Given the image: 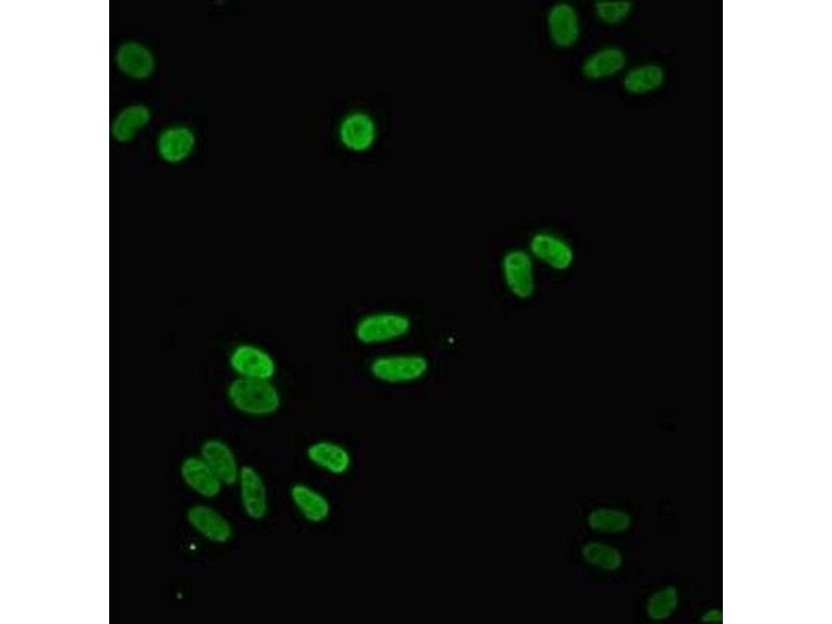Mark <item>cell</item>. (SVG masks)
I'll list each match as a JSON object with an SVG mask.
<instances>
[{
  "instance_id": "52a82bcc",
  "label": "cell",
  "mask_w": 832,
  "mask_h": 624,
  "mask_svg": "<svg viewBox=\"0 0 832 624\" xmlns=\"http://www.w3.org/2000/svg\"><path fill=\"white\" fill-rule=\"evenodd\" d=\"M545 25L550 41L559 49L574 48L582 38V19L574 4L558 2L552 5L546 13Z\"/></svg>"
},
{
  "instance_id": "277c9868",
  "label": "cell",
  "mask_w": 832,
  "mask_h": 624,
  "mask_svg": "<svg viewBox=\"0 0 832 624\" xmlns=\"http://www.w3.org/2000/svg\"><path fill=\"white\" fill-rule=\"evenodd\" d=\"M503 283L509 294L520 301L531 300L538 288L536 262L527 249L507 250L500 263Z\"/></svg>"
},
{
  "instance_id": "7402d4cb",
  "label": "cell",
  "mask_w": 832,
  "mask_h": 624,
  "mask_svg": "<svg viewBox=\"0 0 832 624\" xmlns=\"http://www.w3.org/2000/svg\"><path fill=\"white\" fill-rule=\"evenodd\" d=\"M680 604L679 590L674 586H666L648 597L646 603V615L653 621H664L669 619Z\"/></svg>"
},
{
  "instance_id": "2e32d148",
  "label": "cell",
  "mask_w": 832,
  "mask_h": 624,
  "mask_svg": "<svg viewBox=\"0 0 832 624\" xmlns=\"http://www.w3.org/2000/svg\"><path fill=\"white\" fill-rule=\"evenodd\" d=\"M667 81L665 68L658 63H643L624 73L622 88L631 95H646L660 90Z\"/></svg>"
},
{
  "instance_id": "7c38bea8",
  "label": "cell",
  "mask_w": 832,
  "mask_h": 624,
  "mask_svg": "<svg viewBox=\"0 0 832 624\" xmlns=\"http://www.w3.org/2000/svg\"><path fill=\"white\" fill-rule=\"evenodd\" d=\"M187 519L192 529L207 541L224 544L233 537V527L228 518L211 506H192Z\"/></svg>"
},
{
  "instance_id": "8fae6325",
  "label": "cell",
  "mask_w": 832,
  "mask_h": 624,
  "mask_svg": "<svg viewBox=\"0 0 832 624\" xmlns=\"http://www.w3.org/2000/svg\"><path fill=\"white\" fill-rule=\"evenodd\" d=\"M200 453L224 486L238 484L242 467L236 453L225 441L217 438L207 439L203 442Z\"/></svg>"
},
{
  "instance_id": "44dd1931",
  "label": "cell",
  "mask_w": 832,
  "mask_h": 624,
  "mask_svg": "<svg viewBox=\"0 0 832 624\" xmlns=\"http://www.w3.org/2000/svg\"><path fill=\"white\" fill-rule=\"evenodd\" d=\"M149 110L142 104H135L123 110L112 125V136L119 142L132 140L139 130L150 121Z\"/></svg>"
},
{
  "instance_id": "ba28073f",
  "label": "cell",
  "mask_w": 832,
  "mask_h": 624,
  "mask_svg": "<svg viewBox=\"0 0 832 624\" xmlns=\"http://www.w3.org/2000/svg\"><path fill=\"white\" fill-rule=\"evenodd\" d=\"M237 485L245 515L253 522H262L270 511L269 490L263 475L253 466H243Z\"/></svg>"
},
{
  "instance_id": "30bf717a",
  "label": "cell",
  "mask_w": 832,
  "mask_h": 624,
  "mask_svg": "<svg viewBox=\"0 0 832 624\" xmlns=\"http://www.w3.org/2000/svg\"><path fill=\"white\" fill-rule=\"evenodd\" d=\"M306 457L318 470L334 477L346 476L353 467L351 452L340 442L332 440L312 442L306 450Z\"/></svg>"
},
{
  "instance_id": "3957f363",
  "label": "cell",
  "mask_w": 832,
  "mask_h": 624,
  "mask_svg": "<svg viewBox=\"0 0 832 624\" xmlns=\"http://www.w3.org/2000/svg\"><path fill=\"white\" fill-rule=\"evenodd\" d=\"M430 360L421 353L396 352L376 356L370 362L371 376L388 385L412 384L423 380L430 372Z\"/></svg>"
},
{
  "instance_id": "9c48e42d",
  "label": "cell",
  "mask_w": 832,
  "mask_h": 624,
  "mask_svg": "<svg viewBox=\"0 0 832 624\" xmlns=\"http://www.w3.org/2000/svg\"><path fill=\"white\" fill-rule=\"evenodd\" d=\"M626 50L618 45H604L590 52L581 65V73L590 82L610 80L628 67Z\"/></svg>"
},
{
  "instance_id": "cb8c5ba5",
  "label": "cell",
  "mask_w": 832,
  "mask_h": 624,
  "mask_svg": "<svg viewBox=\"0 0 832 624\" xmlns=\"http://www.w3.org/2000/svg\"><path fill=\"white\" fill-rule=\"evenodd\" d=\"M723 620V614L721 610L712 609L707 611L704 616H702V621L706 623H719Z\"/></svg>"
},
{
  "instance_id": "ffe728a7",
  "label": "cell",
  "mask_w": 832,
  "mask_h": 624,
  "mask_svg": "<svg viewBox=\"0 0 832 624\" xmlns=\"http://www.w3.org/2000/svg\"><path fill=\"white\" fill-rule=\"evenodd\" d=\"M581 557L586 565L604 572H615L623 565V555L616 546L598 540L587 541L581 549Z\"/></svg>"
},
{
  "instance_id": "ac0fdd59",
  "label": "cell",
  "mask_w": 832,
  "mask_h": 624,
  "mask_svg": "<svg viewBox=\"0 0 832 624\" xmlns=\"http://www.w3.org/2000/svg\"><path fill=\"white\" fill-rule=\"evenodd\" d=\"M587 527L594 533L617 535L628 532L633 524L631 514L619 508L597 507L586 517Z\"/></svg>"
},
{
  "instance_id": "603a6c76",
  "label": "cell",
  "mask_w": 832,
  "mask_h": 624,
  "mask_svg": "<svg viewBox=\"0 0 832 624\" xmlns=\"http://www.w3.org/2000/svg\"><path fill=\"white\" fill-rule=\"evenodd\" d=\"M633 11L634 4L629 0H597L593 5L595 18L609 26L626 22L632 16Z\"/></svg>"
},
{
  "instance_id": "8992f818",
  "label": "cell",
  "mask_w": 832,
  "mask_h": 624,
  "mask_svg": "<svg viewBox=\"0 0 832 624\" xmlns=\"http://www.w3.org/2000/svg\"><path fill=\"white\" fill-rule=\"evenodd\" d=\"M228 366L239 378L273 380L278 364L273 354L262 346L241 343L228 355Z\"/></svg>"
},
{
  "instance_id": "7a4b0ae2",
  "label": "cell",
  "mask_w": 832,
  "mask_h": 624,
  "mask_svg": "<svg viewBox=\"0 0 832 624\" xmlns=\"http://www.w3.org/2000/svg\"><path fill=\"white\" fill-rule=\"evenodd\" d=\"M412 330V321L404 312L377 310L358 319L355 340L362 346L378 347L403 340Z\"/></svg>"
},
{
  "instance_id": "5b68a950",
  "label": "cell",
  "mask_w": 832,
  "mask_h": 624,
  "mask_svg": "<svg viewBox=\"0 0 832 624\" xmlns=\"http://www.w3.org/2000/svg\"><path fill=\"white\" fill-rule=\"evenodd\" d=\"M529 253L535 262L556 273L568 272L576 263V250L561 234L539 230L528 242Z\"/></svg>"
},
{
  "instance_id": "9a60e30c",
  "label": "cell",
  "mask_w": 832,
  "mask_h": 624,
  "mask_svg": "<svg viewBox=\"0 0 832 624\" xmlns=\"http://www.w3.org/2000/svg\"><path fill=\"white\" fill-rule=\"evenodd\" d=\"M376 137V124L369 114L355 112L341 123L340 138L343 145L350 150L366 151L373 146Z\"/></svg>"
},
{
  "instance_id": "6da1fadb",
  "label": "cell",
  "mask_w": 832,
  "mask_h": 624,
  "mask_svg": "<svg viewBox=\"0 0 832 624\" xmlns=\"http://www.w3.org/2000/svg\"><path fill=\"white\" fill-rule=\"evenodd\" d=\"M230 406L250 418H268L282 406V395L273 380L233 379L227 386Z\"/></svg>"
},
{
  "instance_id": "e0dca14e",
  "label": "cell",
  "mask_w": 832,
  "mask_h": 624,
  "mask_svg": "<svg viewBox=\"0 0 832 624\" xmlns=\"http://www.w3.org/2000/svg\"><path fill=\"white\" fill-rule=\"evenodd\" d=\"M195 143L196 138L191 129L176 126L164 130L159 139L158 149L165 162L176 164L188 158Z\"/></svg>"
},
{
  "instance_id": "5bb4252c",
  "label": "cell",
  "mask_w": 832,
  "mask_h": 624,
  "mask_svg": "<svg viewBox=\"0 0 832 624\" xmlns=\"http://www.w3.org/2000/svg\"><path fill=\"white\" fill-rule=\"evenodd\" d=\"M180 476L186 485L203 499L212 500L220 496L223 483L202 457H188L182 461Z\"/></svg>"
},
{
  "instance_id": "d6986e66",
  "label": "cell",
  "mask_w": 832,
  "mask_h": 624,
  "mask_svg": "<svg viewBox=\"0 0 832 624\" xmlns=\"http://www.w3.org/2000/svg\"><path fill=\"white\" fill-rule=\"evenodd\" d=\"M119 68L136 80H144L154 69L151 52L139 43L129 42L120 47L117 54Z\"/></svg>"
},
{
  "instance_id": "4fadbf2b",
  "label": "cell",
  "mask_w": 832,
  "mask_h": 624,
  "mask_svg": "<svg viewBox=\"0 0 832 624\" xmlns=\"http://www.w3.org/2000/svg\"><path fill=\"white\" fill-rule=\"evenodd\" d=\"M290 498L300 516L307 523L320 525L330 518L331 503L325 494L314 486L296 483L290 489Z\"/></svg>"
}]
</instances>
